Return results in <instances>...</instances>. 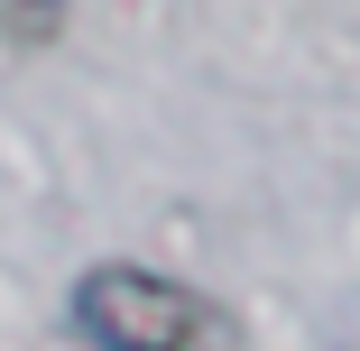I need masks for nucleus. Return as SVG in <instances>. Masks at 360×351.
<instances>
[{
    "mask_svg": "<svg viewBox=\"0 0 360 351\" xmlns=\"http://www.w3.org/2000/svg\"><path fill=\"white\" fill-rule=\"evenodd\" d=\"M75 324H84L93 351H194L203 342V296L158 277V268L111 259L75 287Z\"/></svg>",
    "mask_w": 360,
    "mask_h": 351,
    "instance_id": "obj_1",
    "label": "nucleus"
},
{
    "mask_svg": "<svg viewBox=\"0 0 360 351\" xmlns=\"http://www.w3.org/2000/svg\"><path fill=\"white\" fill-rule=\"evenodd\" d=\"M10 19H19V28H28V37H46V28H56V19H65V0H10Z\"/></svg>",
    "mask_w": 360,
    "mask_h": 351,
    "instance_id": "obj_2",
    "label": "nucleus"
}]
</instances>
